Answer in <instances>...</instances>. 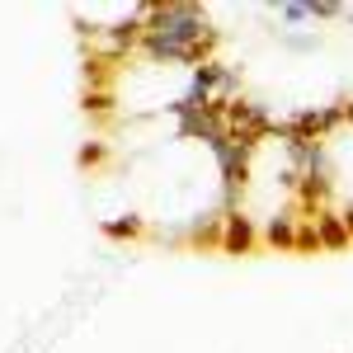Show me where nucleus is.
Returning a JSON list of instances; mask_svg holds the SVG:
<instances>
[{
    "mask_svg": "<svg viewBox=\"0 0 353 353\" xmlns=\"http://www.w3.org/2000/svg\"><path fill=\"white\" fill-rule=\"evenodd\" d=\"M141 48L151 52V61H179V66H203L208 48H212V24H208V10L189 5V0H174V5H156L146 14L141 28Z\"/></svg>",
    "mask_w": 353,
    "mask_h": 353,
    "instance_id": "nucleus-1",
    "label": "nucleus"
},
{
    "mask_svg": "<svg viewBox=\"0 0 353 353\" xmlns=\"http://www.w3.org/2000/svg\"><path fill=\"white\" fill-rule=\"evenodd\" d=\"M254 245V221L241 212H221V250L226 254H245Z\"/></svg>",
    "mask_w": 353,
    "mask_h": 353,
    "instance_id": "nucleus-2",
    "label": "nucleus"
},
{
    "mask_svg": "<svg viewBox=\"0 0 353 353\" xmlns=\"http://www.w3.org/2000/svg\"><path fill=\"white\" fill-rule=\"evenodd\" d=\"M297 212H283V217H273L259 226V241L264 245H278V250H297Z\"/></svg>",
    "mask_w": 353,
    "mask_h": 353,
    "instance_id": "nucleus-3",
    "label": "nucleus"
},
{
    "mask_svg": "<svg viewBox=\"0 0 353 353\" xmlns=\"http://www.w3.org/2000/svg\"><path fill=\"white\" fill-rule=\"evenodd\" d=\"M316 236H321V245H325V250H344V245L353 241L349 221L339 217V212H316Z\"/></svg>",
    "mask_w": 353,
    "mask_h": 353,
    "instance_id": "nucleus-4",
    "label": "nucleus"
},
{
    "mask_svg": "<svg viewBox=\"0 0 353 353\" xmlns=\"http://www.w3.org/2000/svg\"><path fill=\"white\" fill-rule=\"evenodd\" d=\"M273 19L283 28H297V24H311V0H283V5H273L269 10Z\"/></svg>",
    "mask_w": 353,
    "mask_h": 353,
    "instance_id": "nucleus-5",
    "label": "nucleus"
},
{
    "mask_svg": "<svg viewBox=\"0 0 353 353\" xmlns=\"http://www.w3.org/2000/svg\"><path fill=\"white\" fill-rule=\"evenodd\" d=\"M273 33H278V43L292 48V52H316V48H321V33H311V28H306V33H301V28H273Z\"/></svg>",
    "mask_w": 353,
    "mask_h": 353,
    "instance_id": "nucleus-6",
    "label": "nucleus"
},
{
    "mask_svg": "<svg viewBox=\"0 0 353 353\" xmlns=\"http://www.w3.org/2000/svg\"><path fill=\"white\" fill-rule=\"evenodd\" d=\"M349 14V5H339V0H311V19H344Z\"/></svg>",
    "mask_w": 353,
    "mask_h": 353,
    "instance_id": "nucleus-7",
    "label": "nucleus"
},
{
    "mask_svg": "<svg viewBox=\"0 0 353 353\" xmlns=\"http://www.w3.org/2000/svg\"><path fill=\"white\" fill-rule=\"evenodd\" d=\"M344 19H349V28H353V5H349V14H344Z\"/></svg>",
    "mask_w": 353,
    "mask_h": 353,
    "instance_id": "nucleus-8",
    "label": "nucleus"
}]
</instances>
